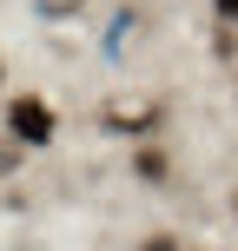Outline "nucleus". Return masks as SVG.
I'll return each instance as SVG.
<instances>
[{"label": "nucleus", "instance_id": "1", "mask_svg": "<svg viewBox=\"0 0 238 251\" xmlns=\"http://www.w3.org/2000/svg\"><path fill=\"white\" fill-rule=\"evenodd\" d=\"M53 126H60V119H53V106H47V100H33V93L7 106V139H13V146H47Z\"/></svg>", "mask_w": 238, "mask_h": 251}, {"label": "nucleus", "instance_id": "2", "mask_svg": "<svg viewBox=\"0 0 238 251\" xmlns=\"http://www.w3.org/2000/svg\"><path fill=\"white\" fill-rule=\"evenodd\" d=\"M113 126H152V106H119V113H106Z\"/></svg>", "mask_w": 238, "mask_h": 251}, {"label": "nucleus", "instance_id": "3", "mask_svg": "<svg viewBox=\"0 0 238 251\" xmlns=\"http://www.w3.org/2000/svg\"><path fill=\"white\" fill-rule=\"evenodd\" d=\"M146 251H179V238H165V231H159V238H146Z\"/></svg>", "mask_w": 238, "mask_h": 251}, {"label": "nucleus", "instance_id": "4", "mask_svg": "<svg viewBox=\"0 0 238 251\" xmlns=\"http://www.w3.org/2000/svg\"><path fill=\"white\" fill-rule=\"evenodd\" d=\"M212 7H218V13H225V20H238V0H212Z\"/></svg>", "mask_w": 238, "mask_h": 251}, {"label": "nucleus", "instance_id": "5", "mask_svg": "<svg viewBox=\"0 0 238 251\" xmlns=\"http://www.w3.org/2000/svg\"><path fill=\"white\" fill-rule=\"evenodd\" d=\"M0 172H13V146H0Z\"/></svg>", "mask_w": 238, "mask_h": 251}, {"label": "nucleus", "instance_id": "6", "mask_svg": "<svg viewBox=\"0 0 238 251\" xmlns=\"http://www.w3.org/2000/svg\"><path fill=\"white\" fill-rule=\"evenodd\" d=\"M0 79H7V66H0Z\"/></svg>", "mask_w": 238, "mask_h": 251}]
</instances>
